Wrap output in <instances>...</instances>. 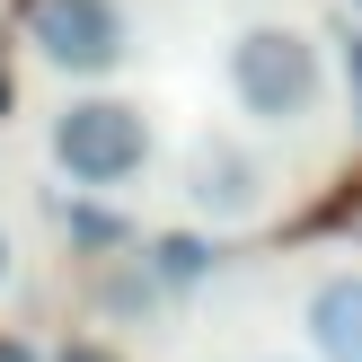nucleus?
<instances>
[{"instance_id":"9","label":"nucleus","mask_w":362,"mask_h":362,"mask_svg":"<svg viewBox=\"0 0 362 362\" xmlns=\"http://www.w3.org/2000/svg\"><path fill=\"white\" fill-rule=\"evenodd\" d=\"M9 283H18V239L0 230V292H9Z\"/></svg>"},{"instance_id":"6","label":"nucleus","mask_w":362,"mask_h":362,"mask_svg":"<svg viewBox=\"0 0 362 362\" xmlns=\"http://www.w3.org/2000/svg\"><path fill=\"white\" fill-rule=\"evenodd\" d=\"M151 274H159V292H194V283L212 274V247L194 239V230H186V239L168 230V239H151Z\"/></svg>"},{"instance_id":"3","label":"nucleus","mask_w":362,"mask_h":362,"mask_svg":"<svg viewBox=\"0 0 362 362\" xmlns=\"http://www.w3.org/2000/svg\"><path fill=\"white\" fill-rule=\"evenodd\" d=\"M18 35L35 45V62L62 71V80H115L124 53H133V18L124 0H27Z\"/></svg>"},{"instance_id":"2","label":"nucleus","mask_w":362,"mask_h":362,"mask_svg":"<svg viewBox=\"0 0 362 362\" xmlns=\"http://www.w3.org/2000/svg\"><path fill=\"white\" fill-rule=\"evenodd\" d=\"M45 151H53V168L80 194H115V186H133L159 159V133H151V106L115 98V88H80L71 106H53Z\"/></svg>"},{"instance_id":"12","label":"nucleus","mask_w":362,"mask_h":362,"mask_svg":"<svg viewBox=\"0 0 362 362\" xmlns=\"http://www.w3.org/2000/svg\"><path fill=\"white\" fill-rule=\"evenodd\" d=\"M345 9H354V27H362V0H345Z\"/></svg>"},{"instance_id":"10","label":"nucleus","mask_w":362,"mask_h":362,"mask_svg":"<svg viewBox=\"0 0 362 362\" xmlns=\"http://www.w3.org/2000/svg\"><path fill=\"white\" fill-rule=\"evenodd\" d=\"M0 362H35V345H18V336H0Z\"/></svg>"},{"instance_id":"7","label":"nucleus","mask_w":362,"mask_h":362,"mask_svg":"<svg viewBox=\"0 0 362 362\" xmlns=\"http://www.w3.org/2000/svg\"><path fill=\"white\" fill-rule=\"evenodd\" d=\"M124 239H133V221H124L115 204H98V194H80V204H71V247L106 257V247H124Z\"/></svg>"},{"instance_id":"13","label":"nucleus","mask_w":362,"mask_h":362,"mask_svg":"<svg viewBox=\"0 0 362 362\" xmlns=\"http://www.w3.org/2000/svg\"><path fill=\"white\" fill-rule=\"evenodd\" d=\"M0 106H9V88H0Z\"/></svg>"},{"instance_id":"5","label":"nucleus","mask_w":362,"mask_h":362,"mask_svg":"<svg viewBox=\"0 0 362 362\" xmlns=\"http://www.w3.org/2000/svg\"><path fill=\"white\" fill-rule=\"evenodd\" d=\"M300 336L310 362H362V265H327L300 292Z\"/></svg>"},{"instance_id":"8","label":"nucleus","mask_w":362,"mask_h":362,"mask_svg":"<svg viewBox=\"0 0 362 362\" xmlns=\"http://www.w3.org/2000/svg\"><path fill=\"white\" fill-rule=\"evenodd\" d=\"M53 362H124V354H106V345H98V336H71V345H62V354H53Z\"/></svg>"},{"instance_id":"11","label":"nucleus","mask_w":362,"mask_h":362,"mask_svg":"<svg viewBox=\"0 0 362 362\" xmlns=\"http://www.w3.org/2000/svg\"><path fill=\"white\" fill-rule=\"evenodd\" d=\"M247 362H300V354H247Z\"/></svg>"},{"instance_id":"1","label":"nucleus","mask_w":362,"mask_h":362,"mask_svg":"<svg viewBox=\"0 0 362 362\" xmlns=\"http://www.w3.org/2000/svg\"><path fill=\"white\" fill-rule=\"evenodd\" d=\"M221 88H230V106H239L247 124L292 133V124H310L318 98H327V45H318L310 27H292V18H247L221 45Z\"/></svg>"},{"instance_id":"4","label":"nucleus","mask_w":362,"mask_h":362,"mask_svg":"<svg viewBox=\"0 0 362 362\" xmlns=\"http://www.w3.org/2000/svg\"><path fill=\"white\" fill-rule=\"evenodd\" d=\"M177 194L194 221H257L274 204V168L247 151V133H194L177 151Z\"/></svg>"}]
</instances>
